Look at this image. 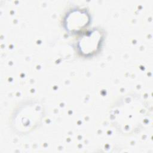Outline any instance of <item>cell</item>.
Masks as SVG:
<instances>
[{
	"instance_id": "1",
	"label": "cell",
	"mask_w": 153,
	"mask_h": 153,
	"mask_svg": "<svg viewBox=\"0 0 153 153\" xmlns=\"http://www.w3.org/2000/svg\"><path fill=\"white\" fill-rule=\"evenodd\" d=\"M148 108L137 96H127L112 109L111 118L123 133H131L140 129L147 120Z\"/></svg>"
},
{
	"instance_id": "2",
	"label": "cell",
	"mask_w": 153,
	"mask_h": 153,
	"mask_svg": "<svg viewBox=\"0 0 153 153\" xmlns=\"http://www.w3.org/2000/svg\"><path fill=\"white\" fill-rule=\"evenodd\" d=\"M42 111L38 104L26 105L16 114L15 126L22 131H26L34 127L40 120Z\"/></svg>"
},
{
	"instance_id": "3",
	"label": "cell",
	"mask_w": 153,
	"mask_h": 153,
	"mask_svg": "<svg viewBox=\"0 0 153 153\" xmlns=\"http://www.w3.org/2000/svg\"><path fill=\"white\" fill-rule=\"evenodd\" d=\"M82 41L81 40L80 48L84 53H90L93 52L95 48H97V45L100 40L99 34L96 32H93L91 34L87 35V36L82 38Z\"/></svg>"
},
{
	"instance_id": "4",
	"label": "cell",
	"mask_w": 153,
	"mask_h": 153,
	"mask_svg": "<svg viewBox=\"0 0 153 153\" xmlns=\"http://www.w3.org/2000/svg\"><path fill=\"white\" fill-rule=\"evenodd\" d=\"M72 14L73 16V18H69L71 19H73V23L68 25L69 29H71L72 30H78L79 29L80 27L82 28L85 25V23H87V22L88 20L87 16L85 15V14L78 13L77 12V17H76L75 13H72Z\"/></svg>"
}]
</instances>
